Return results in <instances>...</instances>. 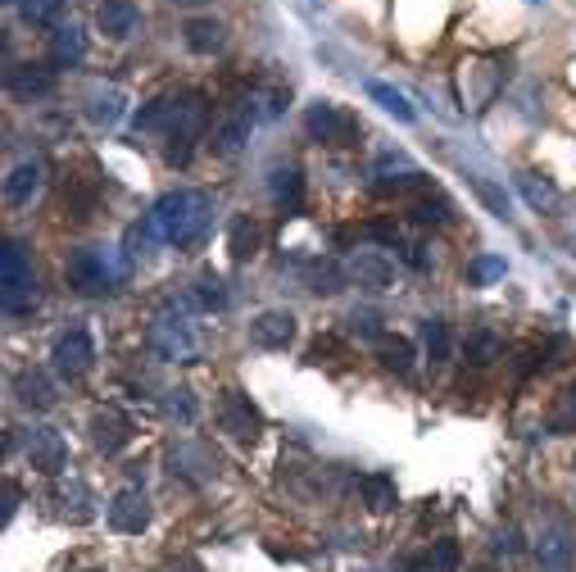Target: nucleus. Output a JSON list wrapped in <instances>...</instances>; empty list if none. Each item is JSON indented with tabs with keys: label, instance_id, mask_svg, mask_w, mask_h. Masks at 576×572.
<instances>
[{
	"label": "nucleus",
	"instance_id": "obj_32",
	"mask_svg": "<svg viewBox=\"0 0 576 572\" xmlns=\"http://www.w3.org/2000/svg\"><path fill=\"white\" fill-rule=\"evenodd\" d=\"M422 350H427L431 364H445V359H450L454 336H450V327H445V318H427V323H422Z\"/></svg>",
	"mask_w": 576,
	"mask_h": 572
},
{
	"label": "nucleus",
	"instance_id": "obj_19",
	"mask_svg": "<svg viewBox=\"0 0 576 572\" xmlns=\"http://www.w3.org/2000/svg\"><path fill=\"white\" fill-rule=\"evenodd\" d=\"M409 218H413L418 227H445V223L454 218V205L440 196L436 187H431V191H422V196L409 200Z\"/></svg>",
	"mask_w": 576,
	"mask_h": 572
},
{
	"label": "nucleus",
	"instance_id": "obj_10",
	"mask_svg": "<svg viewBox=\"0 0 576 572\" xmlns=\"http://www.w3.org/2000/svg\"><path fill=\"white\" fill-rule=\"evenodd\" d=\"M250 341L259 350H286L295 341V314L291 309H264V314H254Z\"/></svg>",
	"mask_w": 576,
	"mask_h": 572
},
{
	"label": "nucleus",
	"instance_id": "obj_17",
	"mask_svg": "<svg viewBox=\"0 0 576 572\" xmlns=\"http://www.w3.org/2000/svg\"><path fill=\"white\" fill-rule=\"evenodd\" d=\"M268 191H273V200L286 209V214H295V209L304 205V178L295 164H277L273 173H268Z\"/></svg>",
	"mask_w": 576,
	"mask_h": 572
},
{
	"label": "nucleus",
	"instance_id": "obj_1",
	"mask_svg": "<svg viewBox=\"0 0 576 572\" xmlns=\"http://www.w3.org/2000/svg\"><path fill=\"white\" fill-rule=\"evenodd\" d=\"M209 214H214V200L205 191H164L150 209V232L177 250H191L205 241Z\"/></svg>",
	"mask_w": 576,
	"mask_h": 572
},
{
	"label": "nucleus",
	"instance_id": "obj_52",
	"mask_svg": "<svg viewBox=\"0 0 576 572\" xmlns=\"http://www.w3.org/2000/svg\"><path fill=\"white\" fill-rule=\"evenodd\" d=\"M472 572H499V568H490V563H481V568H472Z\"/></svg>",
	"mask_w": 576,
	"mask_h": 572
},
{
	"label": "nucleus",
	"instance_id": "obj_45",
	"mask_svg": "<svg viewBox=\"0 0 576 572\" xmlns=\"http://www.w3.org/2000/svg\"><path fill=\"white\" fill-rule=\"evenodd\" d=\"M313 291H318V296H332V291H341V268H336V264L318 268V273H313Z\"/></svg>",
	"mask_w": 576,
	"mask_h": 572
},
{
	"label": "nucleus",
	"instance_id": "obj_51",
	"mask_svg": "<svg viewBox=\"0 0 576 572\" xmlns=\"http://www.w3.org/2000/svg\"><path fill=\"white\" fill-rule=\"evenodd\" d=\"M177 10H200V5H209V0H173Z\"/></svg>",
	"mask_w": 576,
	"mask_h": 572
},
{
	"label": "nucleus",
	"instance_id": "obj_35",
	"mask_svg": "<svg viewBox=\"0 0 576 572\" xmlns=\"http://www.w3.org/2000/svg\"><path fill=\"white\" fill-rule=\"evenodd\" d=\"M499 350H504V346H499L495 332H468V341H463V355H468V364H477V368L495 364Z\"/></svg>",
	"mask_w": 576,
	"mask_h": 572
},
{
	"label": "nucleus",
	"instance_id": "obj_34",
	"mask_svg": "<svg viewBox=\"0 0 576 572\" xmlns=\"http://www.w3.org/2000/svg\"><path fill=\"white\" fill-rule=\"evenodd\" d=\"M37 282H23V286H5L0 291V305H5V314L10 318H28L32 309H37Z\"/></svg>",
	"mask_w": 576,
	"mask_h": 572
},
{
	"label": "nucleus",
	"instance_id": "obj_46",
	"mask_svg": "<svg viewBox=\"0 0 576 572\" xmlns=\"http://www.w3.org/2000/svg\"><path fill=\"white\" fill-rule=\"evenodd\" d=\"M327 355H341V341H336V336H318V341H313V346H309V364H323Z\"/></svg>",
	"mask_w": 576,
	"mask_h": 572
},
{
	"label": "nucleus",
	"instance_id": "obj_16",
	"mask_svg": "<svg viewBox=\"0 0 576 572\" xmlns=\"http://www.w3.org/2000/svg\"><path fill=\"white\" fill-rule=\"evenodd\" d=\"M10 91L14 96H50L55 91V69H46V64H14L10 69Z\"/></svg>",
	"mask_w": 576,
	"mask_h": 572
},
{
	"label": "nucleus",
	"instance_id": "obj_30",
	"mask_svg": "<svg viewBox=\"0 0 576 572\" xmlns=\"http://www.w3.org/2000/svg\"><path fill=\"white\" fill-rule=\"evenodd\" d=\"M536 554H540V563H549V568H567V559H572V541H567L563 527H545V532L536 536Z\"/></svg>",
	"mask_w": 576,
	"mask_h": 572
},
{
	"label": "nucleus",
	"instance_id": "obj_2",
	"mask_svg": "<svg viewBox=\"0 0 576 572\" xmlns=\"http://www.w3.org/2000/svg\"><path fill=\"white\" fill-rule=\"evenodd\" d=\"M127 273H132V264L105 246H82L64 264V277H69V286L78 296H109V291H118L127 282Z\"/></svg>",
	"mask_w": 576,
	"mask_h": 572
},
{
	"label": "nucleus",
	"instance_id": "obj_15",
	"mask_svg": "<svg viewBox=\"0 0 576 572\" xmlns=\"http://www.w3.org/2000/svg\"><path fill=\"white\" fill-rule=\"evenodd\" d=\"M350 277L363 286V291H391V286H395L391 259H386V255H372V250L354 259V264H350Z\"/></svg>",
	"mask_w": 576,
	"mask_h": 572
},
{
	"label": "nucleus",
	"instance_id": "obj_18",
	"mask_svg": "<svg viewBox=\"0 0 576 572\" xmlns=\"http://www.w3.org/2000/svg\"><path fill=\"white\" fill-rule=\"evenodd\" d=\"M182 41H186V50H196V55H214V50H223L227 28L218 19H186Z\"/></svg>",
	"mask_w": 576,
	"mask_h": 572
},
{
	"label": "nucleus",
	"instance_id": "obj_48",
	"mask_svg": "<svg viewBox=\"0 0 576 572\" xmlns=\"http://www.w3.org/2000/svg\"><path fill=\"white\" fill-rule=\"evenodd\" d=\"M499 554H522V536L518 532H508V536H499Z\"/></svg>",
	"mask_w": 576,
	"mask_h": 572
},
{
	"label": "nucleus",
	"instance_id": "obj_21",
	"mask_svg": "<svg viewBox=\"0 0 576 572\" xmlns=\"http://www.w3.org/2000/svg\"><path fill=\"white\" fill-rule=\"evenodd\" d=\"M245 105L254 109V119H259V123H268V119H277V114L291 105V91L277 87V82H264V87H250V91H245Z\"/></svg>",
	"mask_w": 576,
	"mask_h": 572
},
{
	"label": "nucleus",
	"instance_id": "obj_4",
	"mask_svg": "<svg viewBox=\"0 0 576 572\" xmlns=\"http://www.w3.org/2000/svg\"><path fill=\"white\" fill-rule=\"evenodd\" d=\"M150 350H155L159 359H173V364H191V359L200 355V341L196 332H191V323H186L182 314H159L155 323H150Z\"/></svg>",
	"mask_w": 576,
	"mask_h": 572
},
{
	"label": "nucleus",
	"instance_id": "obj_47",
	"mask_svg": "<svg viewBox=\"0 0 576 572\" xmlns=\"http://www.w3.org/2000/svg\"><path fill=\"white\" fill-rule=\"evenodd\" d=\"M14 509H19V482H10V477H5V509H0V513H5V523L14 518Z\"/></svg>",
	"mask_w": 576,
	"mask_h": 572
},
{
	"label": "nucleus",
	"instance_id": "obj_39",
	"mask_svg": "<svg viewBox=\"0 0 576 572\" xmlns=\"http://www.w3.org/2000/svg\"><path fill=\"white\" fill-rule=\"evenodd\" d=\"M518 187H522V196H527L536 209H558V191L549 187V182H536V178H531V173H522V178H518Z\"/></svg>",
	"mask_w": 576,
	"mask_h": 572
},
{
	"label": "nucleus",
	"instance_id": "obj_11",
	"mask_svg": "<svg viewBox=\"0 0 576 572\" xmlns=\"http://www.w3.org/2000/svg\"><path fill=\"white\" fill-rule=\"evenodd\" d=\"M91 445H96L100 454H118L132 445V418L118 414V409H100L96 418H91Z\"/></svg>",
	"mask_w": 576,
	"mask_h": 572
},
{
	"label": "nucleus",
	"instance_id": "obj_49",
	"mask_svg": "<svg viewBox=\"0 0 576 572\" xmlns=\"http://www.w3.org/2000/svg\"><path fill=\"white\" fill-rule=\"evenodd\" d=\"M400 250H404V259H409L413 268H427V264H431V259L422 255V246H400Z\"/></svg>",
	"mask_w": 576,
	"mask_h": 572
},
{
	"label": "nucleus",
	"instance_id": "obj_22",
	"mask_svg": "<svg viewBox=\"0 0 576 572\" xmlns=\"http://www.w3.org/2000/svg\"><path fill=\"white\" fill-rule=\"evenodd\" d=\"M23 282H37L32 277V264H28V250H23V241H5V250H0V291L5 286H23Z\"/></svg>",
	"mask_w": 576,
	"mask_h": 572
},
{
	"label": "nucleus",
	"instance_id": "obj_12",
	"mask_svg": "<svg viewBox=\"0 0 576 572\" xmlns=\"http://www.w3.org/2000/svg\"><path fill=\"white\" fill-rule=\"evenodd\" d=\"M14 395H19L23 409H55L59 405V391L41 368H19L14 373Z\"/></svg>",
	"mask_w": 576,
	"mask_h": 572
},
{
	"label": "nucleus",
	"instance_id": "obj_44",
	"mask_svg": "<svg viewBox=\"0 0 576 572\" xmlns=\"http://www.w3.org/2000/svg\"><path fill=\"white\" fill-rule=\"evenodd\" d=\"M168 414L182 418V423H196V400H191V391H168Z\"/></svg>",
	"mask_w": 576,
	"mask_h": 572
},
{
	"label": "nucleus",
	"instance_id": "obj_42",
	"mask_svg": "<svg viewBox=\"0 0 576 572\" xmlns=\"http://www.w3.org/2000/svg\"><path fill=\"white\" fill-rule=\"evenodd\" d=\"M363 237L381 241V246H404V241H400V223H386V218H377V223L363 227Z\"/></svg>",
	"mask_w": 576,
	"mask_h": 572
},
{
	"label": "nucleus",
	"instance_id": "obj_40",
	"mask_svg": "<svg viewBox=\"0 0 576 572\" xmlns=\"http://www.w3.org/2000/svg\"><path fill=\"white\" fill-rule=\"evenodd\" d=\"M427 559H431V572H459L463 550H459V541H436Z\"/></svg>",
	"mask_w": 576,
	"mask_h": 572
},
{
	"label": "nucleus",
	"instance_id": "obj_9",
	"mask_svg": "<svg viewBox=\"0 0 576 572\" xmlns=\"http://www.w3.org/2000/svg\"><path fill=\"white\" fill-rule=\"evenodd\" d=\"M28 459H32L37 473L59 477L64 464H69V445H64V436H59L55 427H32L28 432Z\"/></svg>",
	"mask_w": 576,
	"mask_h": 572
},
{
	"label": "nucleus",
	"instance_id": "obj_3",
	"mask_svg": "<svg viewBox=\"0 0 576 572\" xmlns=\"http://www.w3.org/2000/svg\"><path fill=\"white\" fill-rule=\"evenodd\" d=\"M304 132H309L313 141H323V146H359V137H363L359 119H354L350 109L336 105V100H313V105L304 109Z\"/></svg>",
	"mask_w": 576,
	"mask_h": 572
},
{
	"label": "nucleus",
	"instance_id": "obj_23",
	"mask_svg": "<svg viewBox=\"0 0 576 572\" xmlns=\"http://www.w3.org/2000/svg\"><path fill=\"white\" fill-rule=\"evenodd\" d=\"M64 209H69V218L73 223H87L91 218V209H96V182H87V178H64Z\"/></svg>",
	"mask_w": 576,
	"mask_h": 572
},
{
	"label": "nucleus",
	"instance_id": "obj_20",
	"mask_svg": "<svg viewBox=\"0 0 576 572\" xmlns=\"http://www.w3.org/2000/svg\"><path fill=\"white\" fill-rule=\"evenodd\" d=\"M82 55H87V37H82L78 28L50 32V64H55V69H73V64H82Z\"/></svg>",
	"mask_w": 576,
	"mask_h": 572
},
{
	"label": "nucleus",
	"instance_id": "obj_31",
	"mask_svg": "<svg viewBox=\"0 0 576 572\" xmlns=\"http://www.w3.org/2000/svg\"><path fill=\"white\" fill-rule=\"evenodd\" d=\"M168 119H173V91H164V96L146 100V105L137 109V132H168Z\"/></svg>",
	"mask_w": 576,
	"mask_h": 572
},
{
	"label": "nucleus",
	"instance_id": "obj_8",
	"mask_svg": "<svg viewBox=\"0 0 576 572\" xmlns=\"http://www.w3.org/2000/svg\"><path fill=\"white\" fill-rule=\"evenodd\" d=\"M109 527H114V532H127V536H137L150 527V500L141 486H123V491L109 500Z\"/></svg>",
	"mask_w": 576,
	"mask_h": 572
},
{
	"label": "nucleus",
	"instance_id": "obj_36",
	"mask_svg": "<svg viewBox=\"0 0 576 572\" xmlns=\"http://www.w3.org/2000/svg\"><path fill=\"white\" fill-rule=\"evenodd\" d=\"M64 5H69V0H19V14L32 23V28H55Z\"/></svg>",
	"mask_w": 576,
	"mask_h": 572
},
{
	"label": "nucleus",
	"instance_id": "obj_37",
	"mask_svg": "<svg viewBox=\"0 0 576 572\" xmlns=\"http://www.w3.org/2000/svg\"><path fill=\"white\" fill-rule=\"evenodd\" d=\"M87 119H91V123H100V128L118 123V119H123V91H114V87L100 91V96L87 105Z\"/></svg>",
	"mask_w": 576,
	"mask_h": 572
},
{
	"label": "nucleus",
	"instance_id": "obj_5",
	"mask_svg": "<svg viewBox=\"0 0 576 572\" xmlns=\"http://www.w3.org/2000/svg\"><path fill=\"white\" fill-rule=\"evenodd\" d=\"M214 418H218V432H227L232 441H254L264 432V414L254 405L245 391H223L214 405Z\"/></svg>",
	"mask_w": 576,
	"mask_h": 572
},
{
	"label": "nucleus",
	"instance_id": "obj_7",
	"mask_svg": "<svg viewBox=\"0 0 576 572\" xmlns=\"http://www.w3.org/2000/svg\"><path fill=\"white\" fill-rule=\"evenodd\" d=\"M50 359H55V373L59 377H87L91 364H96V341H91L87 327H69V332L55 341V350H50Z\"/></svg>",
	"mask_w": 576,
	"mask_h": 572
},
{
	"label": "nucleus",
	"instance_id": "obj_27",
	"mask_svg": "<svg viewBox=\"0 0 576 572\" xmlns=\"http://www.w3.org/2000/svg\"><path fill=\"white\" fill-rule=\"evenodd\" d=\"M363 504L372 513H391L400 504V491H395V477L391 473H368L363 477Z\"/></svg>",
	"mask_w": 576,
	"mask_h": 572
},
{
	"label": "nucleus",
	"instance_id": "obj_29",
	"mask_svg": "<svg viewBox=\"0 0 576 572\" xmlns=\"http://www.w3.org/2000/svg\"><path fill=\"white\" fill-rule=\"evenodd\" d=\"M368 96L377 100L391 119H400V123H413V105H409V96H404L400 87H391V82H381V78H372L368 82Z\"/></svg>",
	"mask_w": 576,
	"mask_h": 572
},
{
	"label": "nucleus",
	"instance_id": "obj_38",
	"mask_svg": "<svg viewBox=\"0 0 576 572\" xmlns=\"http://www.w3.org/2000/svg\"><path fill=\"white\" fill-rule=\"evenodd\" d=\"M499 277H504V259H499V255H477L468 264V282L472 286H490V282H499Z\"/></svg>",
	"mask_w": 576,
	"mask_h": 572
},
{
	"label": "nucleus",
	"instance_id": "obj_41",
	"mask_svg": "<svg viewBox=\"0 0 576 572\" xmlns=\"http://www.w3.org/2000/svg\"><path fill=\"white\" fill-rule=\"evenodd\" d=\"M472 191H477V196H481V205H486L490 214L508 218V196H504V191H499L490 178H472Z\"/></svg>",
	"mask_w": 576,
	"mask_h": 572
},
{
	"label": "nucleus",
	"instance_id": "obj_28",
	"mask_svg": "<svg viewBox=\"0 0 576 572\" xmlns=\"http://www.w3.org/2000/svg\"><path fill=\"white\" fill-rule=\"evenodd\" d=\"M545 427L554 436L576 432V386H563V391L554 395V405H549V414H545Z\"/></svg>",
	"mask_w": 576,
	"mask_h": 572
},
{
	"label": "nucleus",
	"instance_id": "obj_33",
	"mask_svg": "<svg viewBox=\"0 0 576 572\" xmlns=\"http://www.w3.org/2000/svg\"><path fill=\"white\" fill-rule=\"evenodd\" d=\"M191 305H196L200 314H214V309H223L227 305L223 277H218V273H200L196 286H191Z\"/></svg>",
	"mask_w": 576,
	"mask_h": 572
},
{
	"label": "nucleus",
	"instance_id": "obj_26",
	"mask_svg": "<svg viewBox=\"0 0 576 572\" xmlns=\"http://www.w3.org/2000/svg\"><path fill=\"white\" fill-rule=\"evenodd\" d=\"M377 359H381V368H391V373H400V377H409L413 373V341L409 336H381L377 341Z\"/></svg>",
	"mask_w": 576,
	"mask_h": 572
},
{
	"label": "nucleus",
	"instance_id": "obj_43",
	"mask_svg": "<svg viewBox=\"0 0 576 572\" xmlns=\"http://www.w3.org/2000/svg\"><path fill=\"white\" fill-rule=\"evenodd\" d=\"M350 332L354 336H372V341H381V336H386V332H381V318L372 314V309H363V314L354 309V314H350Z\"/></svg>",
	"mask_w": 576,
	"mask_h": 572
},
{
	"label": "nucleus",
	"instance_id": "obj_50",
	"mask_svg": "<svg viewBox=\"0 0 576 572\" xmlns=\"http://www.w3.org/2000/svg\"><path fill=\"white\" fill-rule=\"evenodd\" d=\"M173 572H205V568H200V559H182Z\"/></svg>",
	"mask_w": 576,
	"mask_h": 572
},
{
	"label": "nucleus",
	"instance_id": "obj_6",
	"mask_svg": "<svg viewBox=\"0 0 576 572\" xmlns=\"http://www.w3.org/2000/svg\"><path fill=\"white\" fill-rule=\"evenodd\" d=\"M254 109L245 105V96H236L232 105H223V119L214 123V155H223V159H232V155H241V146L250 141V128H254Z\"/></svg>",
	"mask_w": 576,
	"mask_h": 572
},
{
	"label": "nucleus",
	"instance_id": "obj_24",
	"mask_svg": "<svg viewBox=\"0 0 576 572\" xmlns=\"http://www.w3.org/2000/svg\"><path fill=\"white\" fill-rule=\"evenodd\" d=\"M422 191H431V182L422 178L418 168H404V173H391V178L372 182V196H381V200H391V196H422Z\"/></svg>",
	"mask_w": 576,
	"mask_h": 572
},
{
	"label": "nucleus",
	"instance_id": "obj_13",
	"mask_svg": "<svg viewBox=\"0 0 576 572\" xmlns=\"http://www.w3.org/2000/svg\"><path fill=\"white\" fill-rule=\"evenodd\" d=\"M96 23H100V32H105L109 41H127L141 28V10L132 5V0H105V5L96 10Z\"/></svg>",
	"mask_w": 576,
	"mask_h": 572
},
{
	"label": "nucleus",
	"instance_id": "obj_25",
	"mask_svg": "<svg viewBox=\"0 0 576 572\" xmlns=\"http://www.w3.org/2000/svg\"><path fill=\"white\" fill-rule=\"evenodd\" d=\"M37 191H41V164H32V159L5 178V200H10V205H32Z\"/></svg>",
	"mask_w": 576,
	"mask_h": 572
},
{
	"label": "nucleus",
	"instance_id": "obj_14",
	"mask_svg": "<svg viewBox=\"0 0 576 572\" xmlns=\"http://www.w3.org/2000/svg\"><path fill=\"white\" fill-rule=\"evenodd\" d=\"M259 246H264V227L254 223L250 214H236L232 227H227V250H232L236 264H250L254 255H259Z\"/></svg>",
	"mask_w": 576,
	"mask_h": 572
}]
</instances>
